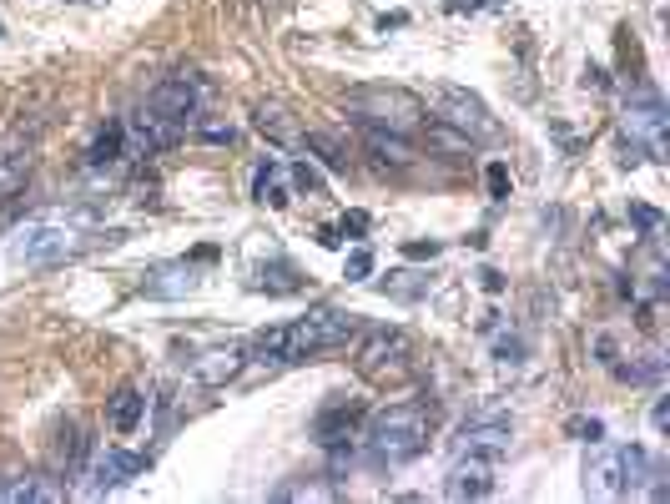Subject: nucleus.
<instances>
[{
  "instance_id": "27",
  "label": "nucleus",
  "mask_w": 670,
  "mask_h": 504,
  "mask_svg": "<svg viewBox=\"0 0 670 504\" xmlns=\"http://www.w3.org/2000/svg\"><path fill=\"white\" fill-rule=\"evenodd\" d=\"M630 126H635V132H660V126H665V106L655 96H645L640 106H630Z\"/></svg>"
},
{
  "instance_id": "25",
  "label": "nucleus",
  "mask_w": 670,
  "mask_h": 504,
  "mask_svg": "<svg viewBox=\"0 0 670 504\" xmlns=\"http://www.w3.org/2000/svg\"><path fill=\"white\" fill-rule=\"evenodd\" d=\"M21 499H61V489H51V484H41V479L0 484V504H21Z\"/></svg>"
},
{
  "instance_id": "11",
  "label": "nucleus",
  "mask_w": 670,
  "mask_h": 504,
  "mask_svg": "<svg viewBox=\"0 0 670 504\" xmlns=\"http://www.w3.org/2000/svg\"><path fill=\"white\" fill-rule=\"evenodd\" d=\"M444 494H449V499H484V494H494V464H484V459H459V464L449 469V479H444Z\"/></svg>"
},
{
  "instance_id": "31",
  "label": "nucleus",
  "mask_w": 670,
  "mask_h": 504,
  "mask_svg": "<svg viewBox=\"0 0 670 504\" xmlns=\"http://www.w3.org/2000/svg\"><path fill=\"white\" fill-rule=\"evenodd\" d=\"M197 137H202V142H212V147H232V142H237V132H232V126H222V121L197 126Z\"/></svg>"
},
{
  "instance_id": "13",
  "label": "nucleus",
  "mask_w": 670,
  "mask_h": 504,
  "mask_svg": "<svg viewBox=\"0 0 670 504\" xmlns=\"http://www.w3.org/2000/svg\"><path fill=\"white\" fill-rule=\"evenodd\" d=\"M585 489L600 494V499L620 494V489H625V449H600V454L585 464Z\"/></svg>"
},
{
  "instance_id": "15",
  "label": "nucleus",
  "mask_w": 670,
  "mask_h": 504,
  "mask_svg": "<svg viewBox=\"0 0 670 504\" xmlns=\"http://www.w3.org/2000/svg\"><path fill=\"white\" fill-rule=\"evenodd\" d=\"M252 126H257V132L262 137H273L278 147H293L303 132H298V126L288 121V111L278 106V101H257V111H252Z\"/></svg>"
},
{
  "instance_id": "20",
  "label": "nucleus",
  "mask_w": 670,
  "mask_h": 504,
  "mask_svg": "<svg viewBox=\"0 0 670 504\" xmlns=\"http://www.w3.org/2000/svg\"><path fill=\"white\" fill-rule=\"evenodd\" d=\"M121 142H126V126H121V121L101 126V132H96V142H91V152H86V162H91V167L116 162V157H121Z\"/></svg>"
},
{
  "instance_id": "21",
  "label": "nucleus",
  "mask_w": 670,
  "mask_h": 504,
  "mask_svg": "<svg viewBox=\"0 0 670 504\" xmlns=\"http://www.w3.org/2000/svg\"><path fill=\"white\" fill-rule=\"evenodd\" d=\"M424 137H429V147H439V152H474V142L459 132V126H449V121H429V116H424Z\"/></svg>"
},
{
  "instance_id": "34",
  "label": "nucleus",
  "mask_w": 670,
  "mask_h": 504,
  "mask_svg": "<svg viewBox=\"0 0 670 504\" xmlns=\"http://www.w3.org/2000/svg\"><path fill=\"white\" fill-rule=\"evenodd\" d=\"M368 222H373L368 212H348V217H343V232H353V237H363V232H368Z\"/></svg>"
},
{
  "instance_id": "28",
  "label": "nucleus",
  "mask_w": 670,
  "mask_h": 504,
  "mask_svg": "<svg viewBox=\"0 0 670 504\" xmlns=\"http://www.w3.org/2000/svg\"><path fill=\"white\" fill-rule=\"evenodd\" d=\"M293 187L308 192V197H328V182H323V172H318L313 162H298V167H293Z\"/></svg>"
},
{
  "instance_id": "22",
  "label": "nucleus",
  "mask_w": 670,
  "mask_h": 504,
  "mask_svg": "<svg viewBox=\"0 0 670 504\" xmlns=\"http://www.w3.org/2000/svg\"><path fill=\"white\" fill-rule=\"evenodd\" d=\"M26 177H31V157H26V152H16V157H0V202H6V197H16V192L26 187Z\"/></svg>"
},
{
  "instance_id": "3",
  "label": "nucleus",
  "mask_w": 670,
  "mask_h": 504,
  "mask_svg": "<svg viewBox=\"0 0 670 504\" xmlns=\"http://www.w3.org/2000/svg\"><path fill=\"white\" fill-rule=\"evenodd\" d=\"M348 111L363 126H388V132H409V126L424 121V106L409 91H353L348 96Z\"/></svg>"
},
{
  "instance_id": "16",
  "label": "nucleus",
  "mask_w": 670,
  "mask_h": 504,
  "mask_svg": "<svg viewBox=\"0 0 670 504\" xmlns=\"http://www.w3.org/2000/svg\"><path fill=\"white\" fill-rule=\"evenodd\" d=\"M363 142H368V152H373L378 162H388V167H409V162H414V147L404 142V132H383V126H368Z\"/></svg>"
},
{
  "instance_id": "2",
  "label": "nucleus",
  "mask_w": 670,
  "mask_h": 504,
  "mask_svg": "<svg viewBox=\"0 0 670 504\" xmlns=\"http://www.w3.org/2000/svg\"><path fill=\"white\" fill-rule=\"evenodd\" d=\"M358 333V313H343V308H318L298 323H288V348H283V363H308L328 348H343L348 338Z\"/></svg>"
},
{
  "instance_id": "9",
  "label": "nucleus",
  "mask_w": 670,
  "mask_h": 504,
  "mask_svg": "<svg viewBox=\"0 0 670 504\" xmlns=\"http://www.w3.org/2000/svg\"><path fill=\"white\" fill-rule=\"evenodd\" d=\"M157 116H167V121H177V126H187L192 116H197V91H192V76H172V81H162L157 91H152V101H147Z\"/></svg>"
},
{
  "instance_id": "19",
  "label": "nucleus",
  "mask_w": 670,
  "mask_h": 504,
  "mask_svg": "<svg viewBox=\"0 0 670 504\" xmlns=\"http://www.w3.org/2000/svg\"><path fill=\"white\" fill-rule=\"evenodd\" d=\"M142 414H147V399L137 394V389H121L116 399H111V429L116 434H131L142 424Z\"/></svg>"
},
{
  "instance_id": "6",
  "label": "nucleus",
  "mask_w": 670,
  "mask_h": 504,
  "mask_svg": "<svg viewBox=\"0 0 670 504\" xmlns=\"http://www.w3.org/2000/svg\"><path fill=\"white\" fill-rule=\"evenodd\" d=\"M81 242H76V232H66V227H31V232H21V242L11 247L21 263H61V258H71Z\"/></svg>"
},
{
  "instance_id": "24",
  "label": "nucleus",
  "mask_w": 670,
  "mask_h": 504,
  "mask_svg": "<svg viewBox=\"0 0 670 504\" xmlns=\"http://www.w3.org/2000/svg\"><path fill=\"white\" fill-rule=\"evenodd\" d=\"M252 192H257V202H267V207H288V187L278 182V167H273V162H262V167H257Z\"/></svg>"
},
{
  "instance_id": "29",
  "label": "nucleus",
  "mask_w": 670,
  "mask_h": 504,
  "mask_svg": "<svg viewBox=\"0 0 670 504\" xmlns=\"http://www.w3.org/2000/svg\"><path fill=\"white\" fill-rule=\"evenodd\" d=\"M343 278H348V283H363V278H373V252H368V247H353V252H348V263H343Z\"/></svg>"
},
{
  "instance_id": "1",
  "label": "nucleus",
  "mask_w": 670,
  "mask_h": 504,
  "mask_svg": "<svg viewBox=\"0 0 670 504\" xmlns=\"http://www.w3.org/2000/svg\"><path fill=\"white\" fill-rule=\"evenodd\" d=\"M429 444V409L424 404H388L368 419V449L383 464H409Z\"/></svg>"
},
{
  "instance_id": "8",
  "label": "nucleus",
  "mask_w": 670,
  "mask_h": 504,
  "mask_svg": "<svg viewBox=\"0 0 670 504\" xmlns=\"http://www.w3.org/2000/svg\"><path fill=\"white\" fill-rule=\"evenodd\" d=\"M454 454H459V459L499 464V459L509 454V429H504V424H469V429L454 439Z\"/></svg>"
},
{
  "instance_id": "7",
  "label": "nucleus",
  "mask_w": 670,
  "mask_h": 504,
  "mask_svg": "<svg viewBox=\"0 0 670 504\" xmlns=\"http://www.w3.org/2000/svg\"><path fill=\"white\" fill-rule=\"evenodd\" d=\"M126 137H131V147L137 152H167V147H177V137H182V126L177 121H167V116H157L152 106H142L137 116H131V126H126Z\"/></svg>"
},
{
  "instance_id": "23",
  "label": "nucleus",
  "mask_w": 670,
  "mask_h": 504,
  "mask_svg": "<svg viewBox=\"0 0 670 504\" xmlns=\"http://www.w3.org/2000/svg\"><path fill=\"white\" fill-rule=\"evenodd\" d=\"M283 348H288V323L262 328V333L252 338V358H257V363H283Z\"/></svg>"
},
{
  "instance_id": "14",
  "label": "nucleus",
  "mask_w": 670,
  "mask_h": 504,
  "mask_svg": "<svg viewBox=\"0 0 670 504\" xmlns=\"http://www.w3.org/2000/svg\"><path fill=\"white\" fill-rule=\"evenodd\" d=\"M142 469H147V459H137V454L101 449L96 464H91V484H96V489H116V484H126V479H137Z\"/></svg>"
},
{
  "instance_id": "18",
  "label": "nucleus",
  "mask_w": 670,
  "mask_h": 504,
  "mask_svg": "<svg viewBox=\"0 0 670 504\" xmlns=\"http://www.w3.org/2000/svg\"><path fill=\"white\" fill-rule=\"evenodd\" d=\"M192 288H197L192 268H157V273L142 283L147 298H182V293H192Z\"/></svg>"
},
{
  "instance_id": "5",
  "label": "nucleus",
  "mask_w": 670,
  "mask_h": 504,
  "mask_svg": "<svg viewBox=\"0 0 670 504\" xmlns=\"http://www.w3.org/2000/svg\"><path fill=\"white\" fill-rule=\"evenodd\" d=\"M439 121H449V126H459V132L469 137V142H494L499 137V121L484 111V101L479 96H469L464 86H444L439 91Z\"/></svg>"
},
{
  "instance_id": "26",
  "label": "nucleus",
  "mask_w": 670,
  "mask_h": 504,
  "mask_svg": "<svg viewBox=\"0 0 670 504\" xmlns=\"http://www.w3.org/2000/svg\"><path fill=\"white\" fill-rule=\"evenodd\" d=\"M257 293H298V273L288 263H273L257 273Z\"/></svg>"
},
{
  "instance_id": "10",
  "label": "nucleus",
  "mask_w": 670,
  "mask_h": 504,
  "mask_svg": "<svg viewBox=\"0 0 670 504\" xmlns=\"http://www.w3.org/2000/svg\"><path fill=\"white\" fill-rule=\"evenodd\" d=\"M358 424H363V409H353V404H333V409L318 414L313 434H318L323 449H348V444L358 439Z\"/></svg>"
},
{
  "instance_id": "35",
  "label": "nucleus",
  "mask_w": 670,
  "mask_h": 504,
  "mask_svg": "<svg viewBox=\"0 0 670 504\" xmlns=\"http://www.w3.org/2000/svg\"><path fill=\"white\" fill-rule=\"evenodd\" d=\"M479 283H484V293H504V278H499L494 268H484V273H479Z\"/></svg>"
},
{
  "instance_id": "30",
  "label": "nucleus",
  "mask_w": 670,
  "mask_h": 504,
  "mask_svg": "<svg viewBox=\"0 0 670 504\" xmlns=\"http://www.w3.org/2000/svg\"><path fill=\"white\" fill-rule=\"evenodd\" d=\"M484 182H489V197H494V202H504V197H509V167H504V162H489Z\"/></svg>"
},
{
  "instance_id": "4",
  "label": "nucleus",
  "mask_w": 670,
  "mask_h": 504,
  "mask_svg": "<svg viewBox=\"0 0 670 504\" xmlns=\"http://www.w3.org/2000/svg\"><path fill=\"white\" fill-rule=\"evenodd\" d=\"M404 358H409V338L398 333V328H373L358 348V373H368L373 384H383V378H398L404 373Z\"/></svg>"
},
{
  "instance_id": "12",
  "label": "nucleus",
  "mask_w": 670,
  "mask_h": 504,
  "mask_svg": "<svg viewBox=\"0 0 670 504\" xmlns=\"http://www.w3.org/2000/svg\"><path fill=\"white\" fill-rule=\"evenodd\" d=\"M242 363H247V353L242 348H207L197 363H192V378H197V384H207V389H222L227 384V378H237L242 373Z\"/></svg>"
},
{
  "instance_id": "17",
  "label": "nucleus",
  "mask_w": 670,
  "mask_h": 504,
  "mask_svg": "<svg viewBox=\"0 0 670 504\" xmlns=\"http://www.w3.org/2000/svg\"><path fill=\"white\" fill-rule=\"evenodd\" d=\"M298 147H303L308 157H318L328 172H348V147H343L333 132H303V137H298Z\"/></svg>"
},
{
  "instance_id": "33",
  "label": "nucleus",
  "mask_w": 670,
  "mask_h": 504,
  "mask_svg": "<svg viewBox=\"0 0 670 504\" xmlns=\"http://www.w3.org/2000/svg\"><path fill=\"white\" fill-rule=\"evenodd\" d=\"M630 217H635L640 232H660V212L655 207H630Z\"/></svg>"
},
{
  "instance_id": "32",
  "label": "nucleus",
  "mask_w": 670,
  "mask_h": 504,
  "mask_svg": "<svg viewBox=\"0 0 670 504\" xmlns=\"http://www.w3.org/2000/svg\"><path fill=\"white\" fill-rule=\"evenodd\" d=\"M404 258H414V263L439 258V242H434V237H429V242H404Z\"/></svg>"
},
{
  "instance_id": "36",
  "label": "nucleus",
  "mask_w": 670,
  "mask_h": 504,
  "mask_svg": "<svg viewBox=\"0 0 670 504\" xmlns=\"http://www.w3.org/2000/svg\"><path fill=\"white\" fill-rule=\"evenodd\" d=\"M519 353H524V348H519L514 338H504V343H499V363H519Z\"/></svg>"
},
{
  "instance_id": "37",
  "label": "nucleus",
  "mask_w": 670,
  "mask_h": 504,
  "mask_svg": "<svg viewBox=\"0 0 670 504\" xmlns=\"http://www.w3.org/2000/svg\"><path fill=\"white\" fill-rule=\"evenodd\" d=\"M650 424H655V429H665V424H670V404H665V399L655 404V414H650Z\"/></svg>"
}]
</instances>
